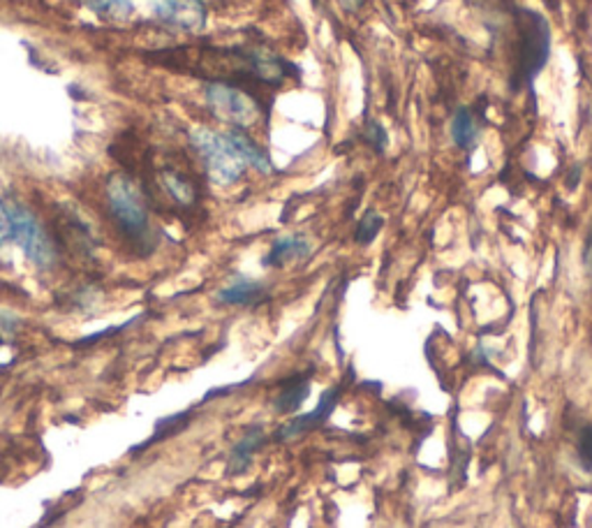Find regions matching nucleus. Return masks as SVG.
<instances>
[{
	"instance_id": "5",
	"label": "nucleus",
	"mask_w": 592,
	"mask_h": 528,
	"mask_svg": "<svg viewBox=\"0 0 592 528\" xmlns=\"http://www.w3.org/2000/svg\"><path fill=\"white\" fill-rule=\"evenodd\" d=\"M207 105L211 107V112L228 120V124L236 126V128H248L253 126L255 120L259 118V105L253 95H248L246 91L234 89L230 84H222V81H216V84H209L207 91Z\"/></svg>"
},
{
	"instance_id": "18",
	"label": "nucleus",
	"mask_w": 592,
	"mask_h": 528,
	"mask_svg": "<svg viewBox=\"0 0 592 528\" xmlns=\"http://www.w3.org/2000/svg\"><path fill=\"white\" fill-rule=\"evenodd\" d=\"M577 455H579V461H581L583 469L592 473V424H588L581 429L579 440H577Z\"/></svg>"
},
{
	"instance_id": "6",
	"label": "nucleus",
	"mask_w": 592,
	"mask_h": 528,
	"mask_svg": "<svg viewBox=\"0 0 592 528\" xmlns=\"http://www.w3.org/2000/svg\"><path fill=\"white\" fill-rule=\"evenodd\" d=\"M151 12L172 28L199 33L207 24V5L201 0H149Z\"/></svg>"
},
{
	"instance_id": "20",
	"label": "nucleus",
	"mask_w": 592,
	"mask_h": 528,
	"mask_svg": "<svg viewBox=\"0 0 592 528\" xmlns=\"http://www.w3.org/2000/svg\"><path fill=\"white\" fill-rule=\"evenodd\" d=\"M340 3L347 8V10H357L363 5V0H340Z\"/></svg>"
},
{
	"instance_id": "7",
	"label": "nucleus",
	"mask_w": 592,
	"mask_h": 528,
	"mask_svg": "<svg viewBox=\"0 0 592 528\" xmlns=\"http://www.w3.org/2000/svg\"><path fill=\"white\" fill-rule=\"evenodd\" d=\"M338 397H340V388L324 390V394L320 397L317 405H315V409L311 413L292 417L288 424L280 426V429L276 432V440L278 443H285V440H292V438H299L303 434H309V432L317 429V426H322L326 420L332 417V413L336 411Z\"/></svg>"
},
{
	"instance_id": "10",
	"label": "nucleus",
	"mask_w": 592,
	"mask_h": 528,
	"mask_svg": "<svg viewBox=\"0 0 592 528\" xmlns=\"http://www.w3.org/2000/svg\"><path fill=\"white\" fill-rule=\"evenodd\" d=\"M311 374H301L297 378H290V382H285L280 392L274 397L271 405H274V411L278 415H290V413H297L303 401L311 397Z\"/></svg>"
},
{
	"instance_id": "21",
	"label": "nucleus",
	"mask_w": 592,
	"mask_h": 528,
	"mask_svg": "<svg viewBox=\"0 0 592 528\" xmlns=\"http://www.w3.org/2000/svg\"><path fill=\"white\" fill-rule=\"evenodd\" d=\"M585 264H588V269L592 274V241L588 243V249H585Z\"/></svg>"
},
{
	"instance_id": "16",
	"label": "nucleus",
	"mask_w": 592,
	"mask_h": 528,
	"mask_svg": "<svg viewBox=\"0 0 592 528\" xmlns=\"http://www.w3.org/2000/svg\"><path fill=\"white\" fill-rule=\"evenodd\" d=\"M382 228H384V216L378 214L375 209H369L359 220L357 232H355V241L359 243V246H371Z\"/></svg>"
},
{
	"instance_id": "4",
	"label": "nucleus",
	"mask_w": 592,
	"mask_h": 528,
	"mask_svg": "<svg viewBox=\"0 0 592 528\" xmlns=\"http://www.w3.org/2000/svg\"><path fill=\"white\" fill-rule=\"evenodd\" d=\"M10 239L19 249L24 251V255L35 264L37 269H49L56 262V243L51 234L45 230L43 222L37 220V216L24 207V205H10Z\"/></svg>"
},
{
	"instance_id": "11",
	"label": "nucleus",
	"mask_w": 592,
	"mask_h": 528,
	"mask_svg": "<svg viewBox=\"0 0 592 528\" xmlns=\"http://www.w3.org/2000/svg\"><path fill=\"white\" fill-rule=\"evenodd\" d=\"M311 253V241L301 237V234H290V237H280L274 241L271 251L264 255L262 264L264 267H285V264L292 260H303Z\"/></svg>"
},
{
	"instance_id": "17",
	"label": "nucleus",
	"mask_w": 592,
	"mask_h": 528,
	"mask_svg": "<svg viewBox=\"0 0 592 528\" xmlns=\"http://www.w3.org/2000/svg\"><path fill=\"white\" fill-rule=\"evenodd\" d=\"M363 141L365 145H371L375 153H384L386 145H390V135H386L384 126L380 124V120H373L369 118L363 126Z\"/></svg>"
},
{
	"instance_id": "1",
	"label": "nucleus",
	"mask_w": 592,
	"mask_h": 528,
	"mask_svg": "<svg viewBox=\"0 0 592 528\" xmlns=\"http://www.w3.org/2000/svg\"><path fill=\"white\" fill-rule=\"evenodd\" d=\"M105 202L118 234L135 243V246H149L153 237L149 207L139 186L128 174L116 172L107 179Z\"/></svg>"
},
{
	"instance_id": "3",
	"label": "nucleus",
	"mask_w": 592,
	"mask_h": 528,
	"mask_svg": "<svg viewBox=\"0 0 592 528\" xmlns=\"http://www.w3.org/2000/svg\"><path fill=\"white\" fill-rule=\"evenodd\" d=\"M195 151L201 156L209 179L218 186H232L246 172V160L234 149L228 135L213 133L209 128H195L190 133Z\"/></svg>"
},
{
	"instance_id": "9",
	"label": "nucleus",
	"mask_w": 592,
	"mask_h": 528,
	"mask_svg": "<svg viewBox=\"0 0 592 528\" xmlns=\"http://www.w3.org/2000/svg\"><path fill=\"white\" fill-rule=\"evenodd\" d=\"M267 443V432H264L262 424H253L251 429L243 434L234 448L230 450V459H228V473L230 475H243L253 463L255 452L262 448V445Z\"/></svg>"
},
{
	"instance_id": "15",
	"label": "nucleus",
	"mask_w": 592,
	"mask_h": 528,
	"mask_svg": "<svg viewBox=\"0 0 592 528\" xmlns=\"http://www.w3.org/2000/svg\"><path fill=\"white\" fill-rule=\"evenodd\" d=\"M91 12H95L105 22H128L135 14L132 0H86Z\"/></svg>"
},
{
	"instance_id": "19",
	"label": "nucleus",
	"mask_w": 592,
	"mask_h": 528,
	"mask_svg": "<svg viewBox=\"0 0 592 528\" xmlns=\"http://www.w3.org/2000/svg\"><path fill=\"white\" fill-rule=\"evenodd\" d=\"M10 241V211L5 207V202L0 199V249Z\"/></svg>"
},
{
	"instance_id": "13",
	"label": "nucleus",
	"mask_w": 592,
	"mask_h": 528,
	"mask_svg": "<svg viewBox=\"0 0 592 528\" xmlns=\"http://www.w3.org/2000/svg\"><path fill=\"white\" fill-rule=\"evenodd\" d=\"M160 181H162V188L167 191V195L176 202V205H181V207L195 205L197 191L186 174L178 172V170H172V168H165L160 172Z\"/></svg>"
},
{
	"instance_id": "14",
	"label": "nucleus",
	"mask_w": 592,
	"mask_h": 528,
	"mask_svg": "<svg viewBox=\"0 0 592 528\" xmlns=\"http://www.w3.org/2000/svg\"><path fill=\"white\" fill-rule=\"evenodd\" d=\"M477 135H479V126H477L475 114L469 112L467 107H461L452 120V139L456 141V147H461L465 151L473 149L475 141H477Z\"/></svg>"
},
{
	"instance_id": "8",
	"label": "nucleus",
	"mask_w": 592,
	"mask_h": 528,
	"mask_svg": "<svg viewBox=\"0 0 592 528\" xmlns=\"http://www.w3.org/2000/svg\"><path fill=\"white\" fill-rule=\"evenodd\" d=\"M267 297V286L248 276H236L230 286H224L216 295V299L224 303V307H257Z\"/></svg>"
},
{
	"instance_id": "2",
	"label": "nucleus",
	"mask_w": 592,
	"mask_h": 528,
	"mask_svg": "<svg viewBox=\"0 0 592 528\" xmlns=\"http://www.w3.org/2000/svg\"><path fill=\"white\" fill-rule=\"evenodd\" d=\"M514 24L519 31V54L512 89L516 91L519 87H527V91H533L535 79L544 70L550 56V26L546 16L527 8L516 10Z\"/></svg>"
},
{
	"instance_id": "12",
	"label": "nucleus",
	"mask_w": 592,
	"mask_h": 528,
	"mask_svg": "<svg viewBox=\"0 0 592 528\" xmlns=\"http://www.w3.org/2000/svg\"><path fill=\"white\" fill-rule=\"evenodd\" d=\"M224 135L230 137V141L234 145V149L241 153L243 160H246V165L255 168V170L262 172V174L274 172L271 158L267 156V151H264L262 147H257V141H255L248 133H243L241 128H234V130L224 133Z\"/></svg>"
}]
</instances>
